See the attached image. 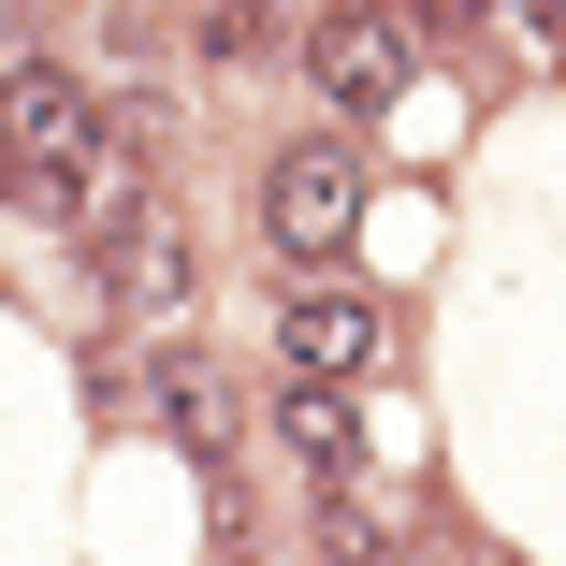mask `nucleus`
<instances>
[{"label":"nucleus","mask_w":566,"mask_h":566,"mask_svg":"<svg viewBox=\"0 0 566 566\" xmlns=\"http://www.w3.org/2000/svg\"><path fill=\"white\" fill-rule=\"evenodd\" d=\"M262 233H276V262H334V248H349L364 233V160L349 146H276L262 160Z\"/></svg>","instance_id":"nucleus-1"},{"label":"nucleus","mask_w":566,"mask_h":566,"mask_svg":"<svg viewBox=\"0 0 566 566\" xmlns=\"http://www.w3.org/2000/svg\"><path fill=\"white\" fill-rule=\"evenodd\" d=\"M305 73L349 102V117H378V102L421 73V30H407V0H334L319 15V44H305Z\"/></svg>","instance_id":"nucleus-2"},{"label":"nucleus","mask_w":566,"mask_h":566,"mask_svg":"<svg viewBox=\"0 0 566 566\" xmlns=\"http://www.w3.org/2000/svg\"><path fill=\"white\" fill-rule=\"evenodd\" d=\"M276 364L349 392V378L378 364V305H364V291H291V305H276Z\"/></svg>","instance_id":"nucleus-3"},{"label":"nucleus","mask_w":566,"mask_h":566,"mask_svg":"<svg viewBox=\"0 0 566 566\" xmlns=\"http://www.w3.org/2000/svg\"><path fill=\"white\" fill-rule=\"evenodd\" d=\"M15 160H30L44 189L102 160V146H87V102H73V73H59V59H15Z\"/></svg>","instance_id":"nucleus-4"},{"label":"nucleus","mask_w":566,"mask_h":566,"mask_svg":"<svg viewBox=\"0 0 566 566\" xmlns=\"http://www.w3.org/2000/svg\"><path fill=\"white\" fill-rule=\"evenodd\" d=\"M102 291H117V319H175V305H189V248H175V218L102 233Z\"/></svg>","instance_id":"nucleus-5"},{"label":"nucleus","mask_w":566,"mask_h":566,"mask_svg":"<svg viewBox=\"0 0 566 566\" xmlns=\"http://www.w3.org/2000/svg\"><path fill=\"white\" fill-rule=\"evenodd\" d=\"M146 392H160V421H175L189 465H233V392H218V364H203V349H160V364H146Z\"/></svg>","instance_id":"nucleus-6"},{"label":"nucleus","mask_w":566,"mask_h":566,"mask_svg":"<svg viewBox=\"0 0 566 566\" xmlns=\"http://www.w3.org/2000/svg\"><path fill=\"white\" fill-rule=\"evenodd\" d=\"M276 436L334 480V465H349V392H334V378H276Z\"/></svg>","instance_id":"nucleus-7"},{"label":"nucleus","mask_w":566,"mask_h":566,"mask_svg":"<svg viewBox=\"0 0 566 566\" xmlns=\"http://www.w3.org/2000/svg\"><path fill=\"white\" fill-rule=\"evenodd\" d=\"M319 537H334V566H407V552H392V523H378L364 494H334V509H319Z\"/></svg>","instance_id":"nucleus-8"},{"label":"nucleus","mask_w":566,"mask_h":566,"mask_svg":"<svg viewBox=\"0 0 566 566\" xmlns=\"http://www.w3.org/2000/svg\"><path fill=\"white\" fill-rule=\"evenodd\" d=\"M262 15L276 0H203V59H262Z\"/></svg>","instance_id":"nucleus-9"},{"label":"nucleus","mask_w":566,"mask_h":566,"mask_svg":"<svg viewBox=\"0 0 566 566\" xmlns=\"http://www.w3.org/2000/svg\"><path fill=\"white\" fill-rule=\"evenodd\" d=\"M480 15H494V0H407V30H421V44H436V30H480Z\"/></svg>","instance_id":"nucleus-10"},{"label":"nucleus","mask_w":566,"mask_h":566,"mask_svg":"<svg viewBox=\"0 0 566 566\" xmlns=\"http://www.w3.org/2000/svg\"><path fill=\"white\" fill-rule=\"evenodd\" d=\"M523 15H537V30H552V44H566V0H523Z\"/></svg>","instance_id":"nucleus-11"}]
</instances>
